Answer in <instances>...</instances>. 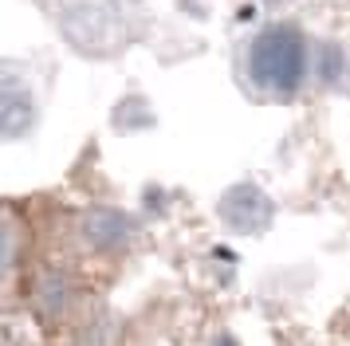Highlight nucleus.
<instances>
[{
    "label": "nucleus",
    "mask_w": 350,
    "mask_h": 346,
    "mask_svg": "<svg viewBox=\"0 0 350 346\" xmlns=\"http://www.w3.org/2000/svg\"><path fill=\"white\" fill-rule=\"evenodd\" d=\"M59 28L87 55H107L122 44V20L107 0H67L59 8Z\"/></svg>",
    "instance_id": "2"
},
{
    "label": "nucleus",
    "mask_w": 350,
    "mask_h": 346,
    "mask_svg": "<svg viewBox=\"0 0 350 346\" xmlns=\"http://www.w3.org/2000/svg\"><path fill=\"white\" fill-rule=\"evenodd\" d=\"M307 71H311V44H307L303 28L291 20L268 24L244 47L248 87L264 98H295Z\"/></svg>",
    "instance_id": "1"
},
{
    "label": "nucleus",
    "mask_w": 350,
    "mask_h": 346,
    "mask_svg": "<svg viewBox=\"0 0 350 346\" xmlns=\"http://www.w3.org/2000/svg\"><path fill=\"white\" fill-rule=\"evenodd\" d=\"M217 217H221V224L228 228V232L260 236V232H268L271 217H275V204H271V197L260 185L240 181V185H232V189H224L221 193V201H217Z\"/></svg>",
    "instance_id": "3"
},
{
    "label": "nucleus",
    "mask_w": 350,
    "mask_h": 346,
    "mask_svg": "<svg viewBox=\"0 0 350 346\" xmlns=\"http://www.w3.org/2000/svg\"><path fill=\"white\" fill-rule=\"evenodd\" d=\"M311 75H315V83H323V87L342 83V75H347V51L338 44H331V40L315 44L311 47Z\"/></svg>",
    "instance_id": "6"
},
{
    "label": "nucleus",
    "mask_w": 350,
    "mask_h": 346,
    "mask_svg": "<svg viewBox=\"0 0 350 346\" xmlns=\"http://www.w3.org/2000/svg\"><path fill=\"white\" fill-rule=\"evenodd\" d=\"M0 126H4V138L8 142L32 134V126H36V94L12 67L0 79Z\"/></svg>",
    "instance_id": "5"
},
{
    "label": "nucleus",
    "mask_w": 350,
    "mask_h": 346,
    "mask_svg": "<svg viewBox=\"0 0 350 346\" xmlns=\"http://www.w3.org/2000/svg\"><path fill=\"white\" fill-rule=\"evenodd\" d=\"M79 232H83V240H87V248L122 252L130 240H134L138 224H134V217H126L122 209H107V204H98V209H87V213H83Z\"/></svg>",
    "instance_id": "4"
},
{
    "label": "nucleus",
    "mask_w": 350,
    "mask_h": 346,
    "mask_svg": "<svg viewBox=\"0 0 350 346\" xmlns=\"http://www.w3.org/2000/svg\"><path fill=\"white\" fill-rule=\"evenodd\" d=\"M264 4H284V0H264Z\"/></svg>",
    "instance_id": "9"
},
{
    "label": "nucleus",
    "mask_w": 350,
    "mask_h": 346,
    "mask_svg": "<svg viewBox=\"0 0 350 346\" xmlns=\"http://www.w3.org/2000/svg\"><path fill=\"white\" fill-rule=\"evenodd\" d=\"M213 346H237V338H228V334H224V338H217Z\"/></svg>",
    "instance_id": "8"
},
{
    "label": "nucleus",
    "mask_w": 350,
    "mask_h": 346,
    "mask_svg": "<svg viewBox=\"0 0 350 346\" xmlns=\"http://www.w3.org/2000/svg\"><path fill=\"white\" fill-rule=\"evenodd\" d=\"M114 126L118 130H146V126H154V110L142 94H130L126 103H118V110H114Z\"/></svg>",
    "instance_id": "7"
}]
</instances>
